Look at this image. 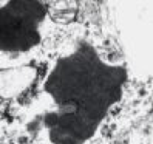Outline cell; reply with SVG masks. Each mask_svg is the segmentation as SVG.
Returning <instances> with one entry per match:
<instances>
[{
  "label": "cell",
  "mask_w": 153,
  "mask_h": 144,
  "mask_svg": "<svg viewBox=\"0 0 153 144\" xmlns=\"http://www.w3.org/2000/svg\"><path fill=\"white\" fill-rule=\"evenodd\" d=\"M43 122L48 125V127H56L59 124V116L56 113H48L47 116L43 118Z\"/></svg>",
  "instance_id": "1"
}]
</instances>
